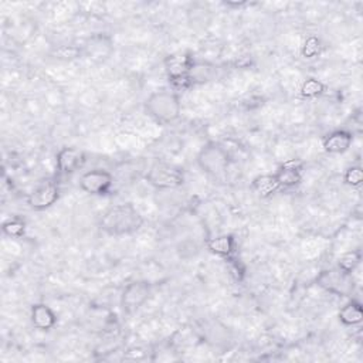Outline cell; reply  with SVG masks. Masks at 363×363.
<instances>
[{"label":"cell","mask_w":363,"mask_h":363,"mask_svg":"<svg viewBox=\"0 0 363 363\" xmlns=\"http://www.w3.org/2000/svg\"><path fill=\"white\" fill-rule=\"evenodd\" d=\"M143 223V216L132 203H121L104 211L99 218V228L108 235L121 237L139 231Z\"/></svg>","instance_id":"1"},{"label":"cell","mask_w":363,"mask_h":363,"mask_svg":"<svg viewBox=\"0 0 363 363\" xmlns=\"http://www.w3.org/2000/svg\"><path fill=\"white\" fill-rule=\"evenodd\" d=\"M30 319L35 329L38 330H51L57 325L55 312L45 303H34L30 311Z\"/></svg>","instance_id":"15"},{"label":"cell","mask_w":363,"mask_h":363,"mask_svg":"<svg viewBox=\"0 0 363 363\" xmlns=\"http://www.w3.org/2000/svg\"><path fill=\"white\" fill-rule=\"evenodd\" d=\"M216 77V67L206 61H193L190 71H189V79L191 85H201L207 84Z\"/></svg>","instance_id":"16"},{"label":"cell","mask_w":363,"mask_h":363,"mask_svg":"<svg viewBox=\"0 0 363 363\" xmlns=\"http://www.w3.org/2000/svg\"><path fill=\"white\" fill-rule=\"evenodd\" d=\"M362 261V251L360 250H352V251H347L345 252L339 261H337V267L347 272V274H352L360 264Z\"/></svg>","instance_id":"20"},{"label":"cell","mask_w":363,"mask_h":363,"mask_svg":"<svg viewBox=\"0 0 363 363\" xmlns=\"http://www.w3.org/2000/svg\"><path fill=\"white\" fill-rule=\"evenodd\" d=\"M113 184L112 174L105 169H91L81 174L79 189L91 196H105Z\"/></svg>","instance_id":"10"},{"label":"cell","mask_w":363,"mask_h":363,"mask_svg":"<svg viewBox=\"0 0 363 363\" xmlns=\"http://www.w3.org/2000/svg\"><path fill=\"white\" fill-rule=\"evenodd\" d=\"M206 245L211 254L225 258L230 262L235 261L234 258H235V251H237V241L231 234H221V235L208 238Z\"/></svg>","instance_id":"14"},{"label":"cell","mask_w":363,"mask_h":363,"mask_svg":"<svg viewBox=\"0 0 363 363\" xmlns=\"http://www.w3.org/2000/svg\"><path fill=\"white\" fill-rule=\"evenodd\" d=\"M85 163V153L74 146H64L55 155V167L58 176L68 177L79 170Z\"/></svg>","instance_id":"11"},{"label":"cell","mask_w":363,"mask_h":363,"mask_svg":"<svg viewBox=\"0 0 363 363\" xmlns=\"http://www.w3.org/2000/svg\"><path fill=\"white\" fill-rule=\"evenodd\" d=\"M1 230L6 235L13 238H20L26 233V221L21 218H10L3 223Z\"/></svg>","instance_id":"21"},{"label":"cell","mask_w":363,"mask_h":363,"mask_svg":"<svg viewBox=\"0 0 363 363\" xmlns=\"http://www.w3.org/2000/svg\"><path fill=\"white\" fill-rule=\"evenodd\" d=\"M152 284L145 279H135L129 282L121 294V308L125 313L132 315L138 312L150 298Z\"/></svg>","instance_id":"7"},{"label":"cell","mask_w":363,"mask_h":363,"mask_svg":"<svg viewBox=\"0 0 363 363\" xmlns=\"http://www.w3.org/2000/svg\"><path fill=\"white\" fill-rule=\"evenodd\" d=\"M352 143H353V135L346 129H335L322 139L323 150L330 155H342L347 152Z\"/></svg>","instance_id":"13"},{"label":"cell","mask_w":363,"mask_h":363,"mask_svg":"<svg viewBox=\"0 0 363 363\" xmlns=\"http://www.w3.org/2000/svg\"><path fill=\"white\" fill-rule=\"evenodd\" d=\"M274 174L281 189H294L302 182V163L295 159L284 162Z\"/></svg>","instance_id":"12"},{"label":"cell","mask_w":363,"mask_h":363,"mask_svg":"<svg viewBox=\"0 0 363 363\" xmlns=\"http://www.w3.org/2000/svg\"><path fill=\"white\" fill-rule=\"evenodd\" d=\"M223 4L225 7H241V6H245L247 1H223Z\"/></svg>","instance_id":"25"},{"label":"cell","mask_w":363,"mask_h":363,"mask_svg":"<svg viewBox=\"0 0 363 363\" xmlns=\"http://www.w3.org/2000/svg\"><path fill=\"white\" fill-rule=\"evenodd\" d=\"M145 111L159 125H169L179 119L182 112L180 98L174 91L152 92L145 101Z\"/></svg>","instance_id":"2"},{"label":"cell","mask_w":363,"mask_h":363,"mask_svg":"<svg viewBox=\"0 0 363 363\" xmlns=\"http://www.w3.org/2000/svg\"><path fill=\"white\" fill-rule=\"evenodd\" d=\"M146 180L157 190H174L184 184V172L176 164L156 162L147 170Z\"/></svg>","instance_id":"4"},{"label":"cell","mask_w":363,"mask_h":363,"mask_svg":"<svg viewBox=\"0 0 363 363\" xmlns=\"http://www.w3.org/2000/svg\"><path fill=\"white\" fill-rule=\"evenodd\" d=\"M320 50H322V45H320L319 38L315 35H311L305 40V43L302 45V55L305 58H315L320 54Z\"/></svg>","instance_id":"23"},{"label":"cell","mask_w":363,"mask_h":363,"mask_svg":"<svg viewBox=\"0 0 363 363\" xmlns=\"http://www.w3.org/2000/svg\"><path fill=\"white\" fill-rule=\"evenodd\" d=\"M343 182L350 187H359L363 182V170L360 166H349L343 173Z\"/></svg>","instance_id":"22"},{"label":"cell","mask_w":363,"mask_h":363,"mask_svg":"<svg viewBox=\"0 0 363 363\" xmlns=\"http://www.w3.org/2000/svg\"><path fill=\"white\" fill-rule=\"evenodd\" d=\"M325 92V84L322 81H319L318 78H308L302 82L299 94L302 98L306 99H312V98H318Z\"/></svg>","instance_id":"19"},{"label":"cell","mask_w":363,"mask_h":363,"mask_svg":"<svg viewBox=\"0 0 363 363\" xmlns=\"http://www.w3.org/2000/svg\"><path fill=\"white\" fill-rule=\"evenodd\" d=\"M196 162L203 173L217 177L224 174L228 169L230 155L223 145L217 142H208L199 150Z\"/></svg>","instance_id":"3"},{"label":"cell","mask_w":363,"mask_h":363,"mask_svg":"<svg viewBox=\"0 0 363 363\" xmlns=\"http://www.w3.org/2000/svg\"><path fill=\"white\" fill-rule=\"evenodd\" d=\"M251 189L261 199H268L272 194H275L278 190H281L275 174H259V176H257L251 183Z\"/></svg>","instance_id":"17"},{"label":"cell","mask_w":363,"mask_h":363,"mask_svg":"<svg viewBox=\"0 0 363 363\" xmlns=\"http://www.w3.org/2000/svg\"><path fill=\"white\" fill-rule=\"evenodd\" d=\"M339 322L345 326H356L363 320V308L359 301L350 299L337 312Z\"/></svg>","instance_id":"18"},{"label":"cell","mask_w":363,"mask_h":363,"mask_svg":"<svg viewBox=\"0 0 363 363\" xmlns=\"http://www.w3.org/2000/svg\"><path fill=\"white\" fill-rule=\"evenodd\" d=\"M316 285L336 296H352L354 291L352 274L342 271L339 267L322 269L316 277Z\"/></svg>","instance_id":"5"},{"label":"cell","mask_w":363,"mask_h":363,"mask_svg":"<svg viewBox=\"0 0 363 363\" xmlns=\"http://www.w3.org/2000/svg\"><path fill=\"white\" fill-rule=\"evenodd\" d=\"M60 193L58 183L54 179H45L28 193L26 203L34 211H44L57 203Z\"/></svg>","instance_id":"8"},{"label":"cell","mask_w":363,"mask_h":363,"mask_svg":"<svg viewBox=\"0 0 363 363\" xmlns=\"http://www.w3.org/2000/svg\"><path fill=\"white\" fill-rule=\"evenodd\" d=\"M81 55V47H74V45H62L57 50V58L60 60H74Z\"/></svg>","instance_id":"24"},{"label":"cell","mask_w":363,"mask_h":363,"mask_svg":"<svg viewBox=\"0 0 363 363\" xmlns=\"http://www.w3.org/2000/svg\"><path fill=\"white\" fill-rule=\"evenodd\" d=\"M194 58L190 54L186 52H177V54H170L164 58V71L167 74L169 82L176 91L186 89L191 86L190 79H189V71L193 64Z\"/></svg>","instance_id":"6"},{"label":"cell","mask_w":363,"mask_h":363,"mask_svg":"<svg viewBox=\"0 0 363 363\" xmlns=\"http://www.w3.org/2000/svg\"><path fill=\"white\" fill-rule=\"evenodd\" d=\"M112 52H113V40L111 38V35L105 33L89 35L81 47V55L96 64H101L109 60Z\"/></svg>","instance_id":"9"}]
</instances>
